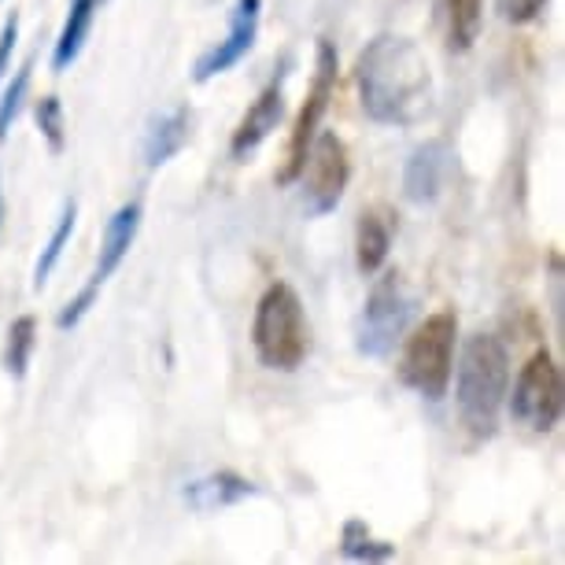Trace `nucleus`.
<instances>
[{"mask_svg":"<svg viewBox=\"0 0 565 565\" xmlns=\"http://www.w3.org/2000/svg\"><path fill=\"white\" fill-rule=\"evenodd\" d=\"M355 89L370 122L418 126L436 111L429 56L403 34H377L355 60Z\"/></svg>","mask_w":565,"mask_h":565,"instance_id":"obj_1","label":"nucleus"},{"mask_svg":"<svg viewBox=\"0 0 565 565\" xmlns=\"http://www.w3.org/2000/svg\"><path fill=\"white\" fill-rule=\"evenodd\" d=\"M455 399L458 418L477 440H488L499 429V414L507 407L510 392V351L503 337L495 333H473L462 344L455 366Z\"/></svg>","mask_w":565,"mask_h":565,"instance_id":"obj_2","label":"nucleus"},{"mask_svg":"<svg viewBox=\"0 0 565 565\" xmlns=\"http://www.w3.org/2000/svg\"><path fill=\"white\" fill-rule=\"evenodd\" d=\"M252 348L266 370L292 373L303 366L307 351H311V322H307L303 300L292 285L274 281L259 296L252 318Z\"/></svg>","mask_w":565,"mask_h":565,"instance_id":"obj_3","label":"nucleus"},{"mask_svg":"<svg viewBox=\"0 0 565 565\" xmlns=\"http://www.w3.org/2000/svg\"><path fill=\"white\" fill-rule=\"evenodd\" d=\"M455 348H458V315L433 311L407 337V344H403L399 381L418 392V396L440 403L447 396V388H451Z\"/></svg>","mask_w":565,"mask_h":565,"instance_id":"obj_4","label":"nucleus"},{"mask_svg":"<svg viewBox=\"0 0 565 565\" xmlns=\"http://www.w3.org/2000/svg\"><path fill=\"white\" fill-rule=\"evenodd\" d=\"M507 403H510V418L525 425L529 433H551L562 422L565 377L547 348L529 355V362L514 377V392H507Z\"/></svg>","mask_w":565,"mask_h":565,"instance_id":"obj_5","label":"nucleus"},{"mask_svg":"<svg viewBox=\"0 0 565 565\" xmlns=\"http://www.w3.org/2000/svg\"><path fill=\"white\" fill-rule=\"evenodd\" d=\"M337 45L329 38H318V49H315V78H311V89H307V100L300 115L292 122V134H289V148H285V163L277 170V185H292L300 181L303 174V163H307V152H311V141L322 126L326 111H329V100H333V89H337Z\"/></svg>","mask_w":565,"mask_h":565,"instance_id":"obj_6","label":"nucleus"},{"mask_svg":"<svg viewBox=\"0 0 565 565\" xmlns=\"http://www.w3.org/2000/svg\"><path fill=\"white\" fill-rule=\"evenodd\" d=\"M414 300L403 289V277L388 270L377 285L370 289L366 303H362L359 326H355V351L366 359H388L396 344L407 333Z\"/></svg>","mask_w":565,"mask_h":565,"instance_id":"obj_7","label":"nucleus"},{"mask_svg":"<svg viewBox=\"0 0 565 565\" xmlns=\"http://www.w3.org/2000/svg\"><path fill=\"white\" fill-rule=\"evenodd\" d=\"M303 207L311 218L333 215L351 181V159L344 137L333 130H318L303 163Z\"/></svg>","mask_w":565,"mask_h":565,"instance_id":"obj_8","label":"nucleus"},{"mask_svg":"<svg viewBox=\"0 0 565 565\" xmlns=\"http://www.w3.org/2000/svg\"><path fill=\"white\" fill-rule=\"evenodd\" d=\"M259 19H263V0H233L226 38H222L218 45H211L204 56L193 63V82L204 85L211 78H218V74L237 67V63L255 49Z\"/></svg>","mask_w":565,"mask_h":565,"instance_id":"obj_9","label":"nucleus"},{"mask_svg":"<svg viewBox=\"0 0 565 565\" xmlns=\"http://www.w3.org/2000/svg\"><path fill=\"white\" fill-rule=\"evenodd\" d=\"M281 119H285V89H281V78H274L270 85H263L259 97L241 115L237 130L230 137V156L237 159V163H248V156L281 126Z\"/></svg>","mask_w":565,"mask_h":565,"instance_id":"obj_10","label":"nucleus"},{"mask_svg":"<svg viewBox=\"0 0 565 565\" xmlns=\"http://www.w3.org/2000/svg\"><path fill=\"white\" fill-rule=\"evenodd\" d=\"M447 170H451V145L447 141H425L407 156L403 163V196L418 207H429L440 200Z\"/></svg>","mask_w":565,"mask_h":565,"instance_id":"obj_11","label":"nucleus"},{"mask_svg":"<svg viewBox=\"0 0 565 565\" xmlns=\"http://www.w3.org/2000/svg\"><path fill=\"white\" fill-rule=\"evenodd\" d=\"M141 218L145 211L137 200L130 204H122L115 215L108 218V226H104V237H100V255H97V266H93V281L97 285H108V277H115V270L126 263V255H130L137 233H141Z\"/></svg>","mask_w":565,"mask_h":565,"instance_id":"obj_12","label":"nucleus"},{"mask_svg":"<svg viewBox=\"0 0 565 565\" xmlns=\"http://www.w3.org/2000/svg\"><path fill=\"white\" fill-rule=\"evenodd\" d=\"M193 137V111L181 104V108H170V111H159L145 130V141H141V156H145V167L148 170H159L174 159L181 148L189 145Z\"/></svg>","mask_w":565,"mask_h":565,"instance_id":"obj_13","label":"nucleus"},{"mask_svg":"<svg viewBox=\"0 0 565 565\" xmlns=\"http://www.w3.org/2000/svg\"><path fill=\"white\" fill-rule=\"evenodd\" d=\"M252 495H259V488H255L248 477L233 473V469H218V473H207V477H200V481L185 484V503L200 510V514H215V510L237 507Z\"/></svg>","mask_w":565,"mask_h":565,"instance_id":"obj_14","label":"nucleus"},{"mask_svg":"<svg viewBox=\"0 0 565 565\" xmlns=\"http://www.w3.org/2000/svg\"><path fill=\"white\" fill-rule=\"evenodd\" d=\"M388 252H392V218L377 207L362 211L359 222H355V266H359V274L362 277L381 274L388 263Z\"/></svg>","mask_w":565,"mask_h":565,"instance_id":"obj_15","label":"nucleus"},{"mask_svg":"<svg viewBox=\"0 0 565 565\" xmlns=\"http://www.w3.org/2000/svg\"><path fill=\"white\" fill-rule=\"evenodd\" d=\"M104 0H71L67 8V23H63L56 45H52V71L63 74L74 67V60L82 56L85 41L93 34V19H97Z\"/></svg>","mask_w":565,"mask_h":565,"instance_id":"obj_16","label":"nucleus"},{"mask_svg":"<svg viewBox=\"0 0 565 565\" xmlns=\"http://www.w3.org/2000/svg\"><path fill=\"white\" fill-rule=\"evenodd\" d=\"M38 348V318L34 315H19L12 326H8L4 337V351H0V366L12 381H23L30 370V359H34Z\"/></svg>","mask_w":565,"mask_h":565,"instance_id":"obj_17","label":"nucleus"},{"mask_svg":"<svg viewBox=\"0 0 565 565\" xmlns=\"http://www.w3.org/2000/svg\"><path fill=\"white\" fill-rule=\"evenodd\" d=\"M74 226H78V200H67V204H63V211H60V218H56V230H52L49 244L41 248L38 263H34V281H30V285H34V292H41L49 285L52 270L60 266L63 252H67V244L74 237Z\"/></svg>","mask_w":565,"mask_h":565,"instance_id":"obj_18","label":"nucleus"},{"mask_svg":"<svg viewBox=\"0 0 565 565\" xmlns=\"http://www.w3.org/2000/svg\"><path fill=\"white\" fill-rule=\"evenodd\" d=\"M484 26V0H447V45L469 52Z\"/></svg>","mask_w":565,"mask_h":565,"instance_id":"obj_19","label":"nucleus"},{"mask_svg":"<svg viewBox=\"0 0 565 565\" xmlns=\"http://www.w3.org/2000/svg\"><path fill=\"white\" fill-rule=\"evenodd\" d=\"M340 554L351 562H388V558H396V543L377 540L366 529V521L351 518L344 521V532H340Z\"/></svg>","mask_w":565,"mask_h":565,"instance_id":"obj_20","label":"nucleus"},{"mask_svg":"<svg viewBox=\"0 0 565 565\" xmlns=\"http://www.w3.org/2000/svg\"><path fill=\"white\" fill-rule=\"evenodd\" d=\"M34 119H38L41 137H45L49 152H52V156H60L63 148H67V119H63V100L56 97V93H49V97H41V100H38Z\"/></svg>","mask_w":565,"mask_h":565,"instance_id":"obj_21","label":"nucleus"},{"mask_svg":"<svg viewBox=\"0 0 565 565\" xmlns=\"http://www.w3.org/2000/svg\"><path fill=\"white\" fill-rule=\"evenodd\" d=\"M30 74H34V60H26L23 67L15 71V78L8 82V89L0 93V145L8 141V134H12L19 111H23V100H26V89H30Z\"/></svg>","mask_w":565,"mask_h":565,"instance_id":"obj_22","label":"nucleus"},{"mask_svg":"<svg viewBox=\"0 0 565 565\" xmlns=\"http://www.w3.org/2000/svg\"><path fill=\"white\" fill-rule=\"evenodd\" d=\"M100 289H104V285H97V281H93V277H89V281L82 285V292H78V296H71V300L60 307V315H56V329H63V333H67V329L78 326L82 318L93 311V303L100 300Z\"/></svg>","mask_w":565,"mask_h":565,"instance_id":"obj_23","label":"nucleus"},{"mask_svg":"<svg viewBox=\"0 0 565 565\" xmlns=\"http://www.w3.org/2000/svg\"><path fill=\"white\" fill-rule=\"evenodd\" d=\"M543 8H547V0H495L499 19H507L514 26H525L532 19H540Z\"/></svg>","mask_w":565,"mask_h":565,"instance_id":"obj_24","label":"nucleus"},{"mask_svg":"<svg viewBox=\"0 0 565 565\" xmlns=\"http://www.w3.org/2000/svg\"><path fill=\"white\" fill-rule=\"evenodd\" d=\"M15 45H19V15L12 12L4 19V26H0V78H4V71H12Z\"/></svg>","mask_w":565,"mask_h":565,"instance_id":"obj_25","label":"nucleus"},{"mask_svg":"<svg viewBox=\"0 0 565 565\" xmlns=\"http://www.w3.org/2000/svg\"><path fill=\"white\" fill-rule=\"evenodd\" d=\"M4 218H8V200H4V181H0V230H4Z\"/></svg>","mask_w":565,"mask_h":565,"instance_id":"obj_26","label":"nucleus"}]
</instances>
